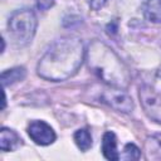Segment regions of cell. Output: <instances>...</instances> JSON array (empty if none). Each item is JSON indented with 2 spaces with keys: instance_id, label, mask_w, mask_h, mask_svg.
<instances>
[{
  "instance_id": "obj_6",
  "label": "cell",
  "mask_w": 161,
  "mask_h": 161,
  "mask_svg": "<svg viewBox=\"0 0 161 161\" xmlns=\"http://www.w3.org/2000/svg\"><path fill=\"white\" fill-rule=\"evenodd\" d=\"M28 135L40 146H47L55 141V132L44 121H33L28 126Z\"/></svg>"
},
{
  "instance_id": "obj_4",
  "label": "cell",
  "mask_w": 161,
  "mask_h": 161,
  "mask_svg": "<svg viewBox=\"0 0 161 161\" xmlns=\"http://www.w3.org/2000/svg\"><path fill=\"white\" fill-rule=\"evenodd\" d=\"M138 97L147 117L161 125V92L148 84H143L138 89Z\"/></svg>"
},
{
  "instance_id": "obj_9",
  "label": "cell",
  "mask_w": 161,
  "mask_h": 161,
  "mask_svg": "<svg viewBox=\"0 0 161 161\" xmlns=\"http://www.w3.org/2000/svg\"><path fill=\"white\" fill-rule=\"evenodd\" d=\"M142 10L146 20L155 24L161 23V0H147Z\"/></svg>"
},
{
  "instance_id": "obj_11",
  "label": "cell",
  "mask_w": 161,
  "mask_h": 161,
  "mask_svg": "<svg viewBox=\"0 0 161 161\" xmlns=\"http://www.w3.org/2000/svg\"><path fill=\"white\" fill-rule=\"evenodd\" d=\"M145 151L147 158L161 160V135L150 136L145 142Z\"/></svg>"
},
{
  "instance_id": "obj_7",
  "label": "cell",
  "mask_w": 161,
  "mask_h": 161,
  "mask_svg": "<svg viewBox=\"0 0 161 161\" xmlns=\"http://www.w3.org/2000/svg\"><path fill=\"white\" fill-rule=\"evenodd\" d=\"M23 145L20 136L10 128L3 127L0 131V148L3 151H15Z\"/></svg>"
},
{
  "instance_id": "obj_16",
  "label": "cell",
  "mask_w": 161,
  "mask_h": 161,
  "mask_svg": "<svg viewBox=\"0 0 161 161\" xmlns=\"http://www.w3.org/2000/svg\"><path fill=\"white\" fill-rule=\"evenodd\" d=\"M106 29H107V31H108L109 29H112V30H111L108 34H111V33H112V34H114V33L117 31V23H116V21H112V23H109V24L107 25V28H106Z\"/></svg>"
},
{
  "instance_id": "obj_13",
  "label": "cell",
  "mask_w": 161,
  "mask_h": 161,
  "mask_svg": "<svg viewBox=\"0 0 161 161\" xmlns=\"http://www.w3.org/2000/svg\"><path fill=\"white\" fill-rule=\"evenodd\" d=\"M140 155H141V151L136 145L127 143L123 148V155L119 157H122L125 160H137V158H140Z\"/></svg>"
},
{
  "instance_id": "obj_1",
  "label": "cell",
  "mask_w": 161,
  "mask_h": 161,
  "mask_svg": "<svg viewBox=\"0 0 161 161\" xmlns=\"http://www.w3.org/2000/svg\"><path fill=\"white\" fill-rule=\"evenodd\" d=\"M86 58L84 45L80 39L65 36L54 42L44 53L36 65L40 78L62 82L73 77Z\"/></svg>"
},
{
  "instance_id": "obj_14",
  "label": "cell",
  "mask_w": 161,
  "mask_h": 161,
  "mask_svg": "<svg viewBox=\"0 0 161 161\" xmlns=\"http://www.w3.org/2000/svg\"><path fill=\"white\" fill-rule=\"evenodd\" d=\"M106 3H107V0H89V6L92 10L98 11L104 6Z\"/></svg>"
},
{
  "instance_id": "obj_8",
  "label": "cell",
  "mask_w": 161,
  "mask_h": 161,
  "mask_svg": "<svg viewBox=\"0 0 161 161\" xmlns=\"http://www.w3.org/2000/svg\"><path fill=\"white\" fill-rule=\"evenodd\" d=\"M102 153L107 160H111V161H116L119 158V155L117 151V138L112 131L104 132L102 137Z\"/></svg>"
},
{
  "instance_id": "obj_12",
  "label": "cell",
  "mask_w": 161,
  "mask_h": 161,
  "mask_svg": "<svg viewBox=\"0 0 161 161\" xmlns=\"http://www.w3.org/2000/svg\"><path fill=\"white\" fill-rule=\"evenodd\" d=\"M74 141L75 145L80 151H87L92 147V135L87 128H80L74 132Z\"/></svg>"
},
{
  "instance_id": "obj_3",
  "label": "cell",
  "mask_w": 161,
  "mask_h": 161,
  "mask_svg": "<svg viewBox=\"0 0 161 161\" xmlns=\"http://www.w3.org/2000/svg\"><path fill=\"white\" fill-rule=\"evenodd\" d=\"M38 20L35 14L29 9L16 10L9 19L8 29L11 39L18 45L28 44L36 30Z\"/></svg>"
},
{
  "instance_id": "obj_10",
  "label": "cell",
  "mask_w": 161,
  "mask_h": 161,
  "mask_svg": "<svg viewBox=\"0 0 161 161\" xmlns=\"http://www.w3.org/2000/svg\"><path fill=\"white\" fill-rule=\"evenodd\" d=\"M25 75H26V69L24 67H14L1 73V83L4 87H8L14 83L21 82L25 78Z\"/></svg>"
},
{
  "instance_id": "obj_15",
  "label": "cell",
  "mask_w": 161,
  "mask_h": 161,
  "mask_svg": "<svg viewBox=\"0 0 161 161\" xmlns=\"http://www.w3.org/2000/svg\"><path fill=\"white\" fill-rule=\"evenodd\" d=\"M54 5V0H38V8L40 10H48Z\"/></svg>"
},
{
  "instance_id": "obj_2",
  "label": "cell",
  "mask_w": 161,
  "mask_h": 161,
  "mask_svg": "<svg viewBox=\"0 0 161 161\" xmlns=\"http://www.w3.org/2000/svg\"><path fill=\"white\" fill-rule=\"evenodd\" d=\"M88 68L106 84L113 88L126 89L131 82V75L121 58L103 42L93 40L86 50Z\"/></svg>"
},
{
  "instance_id": "obj_5",
  "label": "cell",
  "mask_w": 161,
  "mask_h": 161,
  "mask_svg": "<svg viewBox=\"0 0 161 161\" xmlns=\"http://www.w3.org/2000/svg\"><path fill=\"white\" fill-rule=\"evenodd\" d=\"M102 101L118 112L128 113L133 109L132 98L121 88H113L112 87V89L104 91L102 93Z\"/></svg>"
}]
</instances>
